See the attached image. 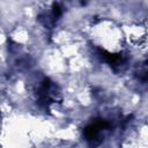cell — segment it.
<instances>
[{
  "label": "cell",
  "mask_w": 148,
  "mask_h": 148,
  "mask_svg": "<svg viewBox=\"0 0 148 148\" xmlns=\"http://www.w3.org/2000/svg\"><path fill=\"white\" fill-rule=\"evenodd\" d=\"M36 94L38 97V102L44 105H49L61 99L59 87L54 82L45 77L37 83Z\"/></svg>",
  "instance_id": "cell-2"
},
{
  "label": "cell",
  "mask_w": 148,
  "mask_h": 148,
  "mask_svg": "<svg viewBox=\"0 0 148 148\" xmlns=\"http://www.w3.org/2000/svg\"><path fill=\"white\" fill-rule=\"evenodd\" d=\"M111 132V123L105 119H96L84 128V136L90 146H98Z\"/></svg>",
  "instance_id": "cell-1"
}]
</instances>
